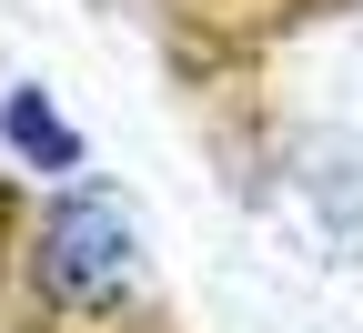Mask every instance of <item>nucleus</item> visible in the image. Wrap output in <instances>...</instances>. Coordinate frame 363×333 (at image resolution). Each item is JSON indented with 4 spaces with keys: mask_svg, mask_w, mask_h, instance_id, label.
I'll return each mask as SVG.
<instances>
[{
    "mask_svg": "<svg viewBox=\"0 0 363 333\" xmlns=\"http://www.w3.org/2000/svg\"><path fill=\"white\" fill-rule=\"evenodd\" d=\"M142 283V243H131L121 192H61L40 212V293L51 313H121Z\"/></svg>",
    "mask_w": 363,
    "mask_h": 333,
    "instance_id": "nucleus-1",
    "label": "nucleus"
},
{
    "mask_svg": "<svg viewBox=\"0 0 363 333\" xmlns=\"http://www.w3.org/2000/svg\"><path fill=\"white\" fill-rule=\"evenodd\" d=\"M0 121H11V141H21V152L30 162H81V131H61V111L51 102H40V91H11V102H0Z\"/></svg>",
    "mask_w": 363,
    "mask_h": 333,
    "instance_id": "nucleus-2",
    "label": "nucleus"
}]
</instances>
